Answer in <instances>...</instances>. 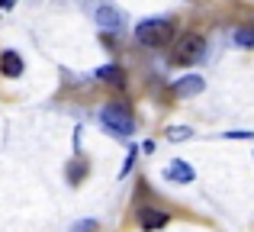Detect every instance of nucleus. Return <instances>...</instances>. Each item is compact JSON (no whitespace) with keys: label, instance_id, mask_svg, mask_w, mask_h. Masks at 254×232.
Segmentation results:
<instances>
[{"label":"nucleus","instance_id":"1","mask_svg":"<svg viewBox=\"0 0 254 232\" xmlns=\"http://www.w3.org/2000/svg\"><path fill=\"white\" fill-rule=\"evenodd\" d=\"M135 39L145 49H164L174 39V23L171 19H142L135 26Z\"/></svg>","mask_w":254,"mask_h":232},{"label":"nucleus","instance_id":"2","mask_svg":"<svg viewBox=\"0 0 254 232\" xmlns=\"http://www.w3.org/2000/svg\"><path fill=\"white\" fill-rule=\"evenodd\" d=\"M206 52V39L196 36V32H184V36L174 42V52H171V62L174 65H193L199 62Z\"/></svg>","mask_w":254,"mask_h":232},{"label":"nucleus","instance_id":"3","mask_svg":"<svg viewBox=\"0 0 254 232\" xmlns=\"http://www.w3.org/2000/svg\"><path fill=\"white\" fill-rule=\"evenodd\" d=\"M100 123H103L110 132H116V136H132V132H135V119H132V113L123 107V103L103 107L100 110Z\"/></svg>","mask_w":254,"mask_h":232},{"label":"nucleus","instance_id":"4","mask_svg":"<svg viewBox=\"0 0 254 232\" xmlns=\"http://www.w3.org/2000/svg\"><path fill=\"white\" fill-rule=\"evenodd\" d=\"M0 75L3 77H19L23 75V55L13 49H6L3 55H0Z\"/></svg>","mask_w":254,"mask_h":232},{"label":"nucleus","instance_id":"5","mask_svg":"<svg viewBox=\"0 0 254 232\" xmlns=\"http://www.w3.org/2000/svg\"><path fill=\"white\" fill-rule=\"evenodd\" d=\"M97 77L103 84H110V87H126V75L119 65H100L97 68Z\"/></svg>","mask_w":254,"mask_h":232},{"label":"nucleus","instance_id":"6","mask_svg":"<svg viewBox=\"0 0 254 232\" xmlns=\"http://www.w3.org/2000/svg\"><path fill=\"white\" fill-rule=\"evenodd\" d=\"M168 177H171V181H177V184H193V177H196V174H193V168L187 161L174 158V161L168 164Z\"/></svg>","mask_w":254,"mask_h":232},{"label":"nucleus","instance_id":"7","mask_svg":"<svg viewBox=\"0 0 254 232\" xmlns=\"http://www.w3.org/2000/svg\"><path fill=\"white\" fill-rule=\"evenodd\" d=\"M206 84H203V77L199 75H187V77H180L177 84H174V90H177V97H193V94H199Z\"/></svg>","mask_w":254,"mask_h":232},{"label":"nucleus","instance_id":"8","mask_svg":"<svg viewBox=\"0 0 254 232\" xmlns=\"http://www.w3.org/2000/svg\"><path fill=\"white\" fill-rule=\"evenodd\" d=\"M97 23L103 26L106 32H116L119 26H123V16H119V10H113V6H100L97 10Z\"/></svg>","mask_w":254,"mask_h":232},{"label":"nucleus","instance_id":"9","mask_svg":"<svg viewBox=\"0 0 254 232\" xmlns=\"http://www.w3.org/2000/svg\"><path fill=\"white\" fill-rule=\"evenodd\" d=\"M138 223H142V229H145V232H151V229L168 226V216L158 213V210H142V213H138Z\"/></svg>","mask_w":254,"mask_h":232},{"label":"nucleus","instance_id":"10","mask_svg":"<svg viewBox=\"0 0 254 232\" xmlns=\"http://www.w3.org/2000/svg\"><path fill=\"white\" fill-rule=\"evenodd\" d=\"M235 42L245 45V49H251V45H254V26H242V29H235Z\"/></svg>","mask_w":254,"mask_h":232},{"label":"nucleus","instance_id":"11","mask_svg":"<svg viewBox=\"0 0 254 232\" xmlns=\"http://www.w3.org/2000/svg\"><path fill=\"white\" fill-rule=\"evenodd\" d=\"M93 229H97L93 220H84V223H74V226H71V232H93Z\"/></svg>","mask_w":254,"mask_h":232},{"label":"nucleus","instance_id":"12","mask_svg":"<svg viewBox=\"0 0 254 232\" xmlns=\"http://www.w3.org/2000/svg\"><path fill=\"white\" fill-rule=\"evenodd\" d=\"M168 139H174V142H177V139H190V129H184V126H180V129H171Z\"/></svg>","mask_w":254,"mask_h":232},{"label":"nucleus","instance_id":"13","mask_svg":"<svg viewBox=\"0 0 254 232\" xmlns=\"http://www.w3.org/2000/svg\"><path fill=\"white\" fill-rule=\"evenodd\" d=\"M13 3H16V0H0V6H3V10H10Z\"/></svg>","mask_w":254,"mask_h":232}]
</instances>
